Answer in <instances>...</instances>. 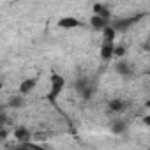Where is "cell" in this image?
<instances>
[{
	"instance_id": "obj_1",
	"label": "cell",
	"mask_w": 150,
	"mask_h": 150,
	"mask_svg": "<svg viewBox=\"0 0 150 150\" xmlns=\"http://www.w3.org/2000/svg\"><path fill=\"white\" fill-rule=\"evenodd\" d=\"M64 88H65V78L62 76V74H58V72H53L51 78H50L48 101H50V103H55V101L60 97V94L64 92Z\"/></svg>"
},
{
	"instance_id": "obj_2",
	"label": "cell",
	"mask_w": 150,
	"mask_h": 150,
	"mask_svg": "<svg viewBox=\"0 0 150 150\" xmlns=\"http://www.w3.org/2000/svg\"><path fill=\"white\" fill-rule=\"evenodd\" d=\"M143 16H145L143 13H138L136 16H122V18H115V20H111V28H113L117 34H118V32H125V30H129L132 25H136Z\"/></svg>"
},
{
	"instance_id": "obj_3",
	"label": "cell",
	"mask_w": 150,
	"mask_h": 150,
	"mask_svg": "<svg viewBox=\"0 0 150 150\" xmlns=\"http://www.w3.org/2000/svg\"><path fill=\"white\" fill-rule=\"evenodd\" d=\"M57 25H58V28H62V30H72V28L81 27V21H80L76 16L67 14V16H62V18L57 21Z\"/></svg>"
},
{
	"instance_id": "obj_4",
	"label": "cell",
	"mask_w": 150,
	"mask_h": 150,
	"mask_svg": "<svg viewBox=\"0 0 150 150\" xmlns=\"http://www.w3.org/2000/svg\"><path fill=\"white\" fill-rule=\"evenodd\" d=\"M76 90L80 92V96H81L83 99H90L92 94H94V85H92L88 80H80V81L76 83Z\"/></svg>"
},
{
	"instance_id": "obj_5",
	"label": "cell",
	"mask_w": 150,
	"mask_h": 150,
	"mask_svg": "<svg viewBox=\"0 0 150 150\" xmlns=\"http://www.w3.org/2000/svg\"><path fill=\"white\" fill-rule=\"evenodd\" d=\"M111 25V20H106V18H103V16H97V14H92L90 16V27L94 28V30H104L106 27H110Z\"/></svg>"
},
{
	"instance_id": "obj_6",
	"label": "cell",
	"mask_w": 150,
	"mask_h": 150,
	"mask_svg": "<svg viewBox=\"0 0 150 150\" xmlns=\"http://www.w3.org/2000/svg\"><path fill=\"white\" fill-rule=\"evenodd\" d=\"M13 134H14V139L18 143H30L32 141V132L28 131V127H16Z\"/></svg>"
},
{
	"instance_id": "obj_7",
	"label": "cell",
	"mask_w": 150,
	"mask_h": 150,
	"mask_svg": "<svg viewBox=\"0 0 150 150\" xmlns=\"http://www.w3.org/2000/svg\"><path fill=\"white\" fill-rule=\"evenodd\" d=\"M35 85H37V80H35V78H27V80H23L21 85H20V94H21V96H28V94L35 88Z\"/></svg>"
},
{
	"instance_id": "obj_8",
	"label": "cell",
	"mask_w": 150,
	"mask_h": 150,
	"mask_svg": "<svg viewBox=\"0 0 150 150\" xmlns=\"http://www.w3.org/2000/svg\"><path fill=\"white\" fill-rule=\"evenodd\" d=\"M115 48H117V44H101V58L104 62L111 60L115 57Z\"/></svg>"
},
{
	"instance_id": "obj_9",
	"label": "cell",
	"mask_w": 150,
	"mask_h": 150,
	"mask_svg": "<svg viewBox=\"0 0 150 150\" xmlns=\"http://www.w3.org/2000/svg\"><path fill=\"white\" fill-rule=\"evenodd\" d=\"M92 11H94V14H97V16H103V18H106V20H111V11H110V7L104 6V4H94V6H92Z\"/></svg>"
},
{
	"instance_id": "obj_10",
	"label": "cell",
	"mask_w": 150,
	"mask_h": 150,
	"mask_svg": "<svg viewBox=\"0 0 150 150\" xmlns=\"http://www.w3.org/2000/svg\"><path fill=\"white\" fill-rule=\"evenodd\" d=\"M115 71L118 74H122V76H129L131 74V64L125 60V58H120L117 64H115Z\"/></svg>"
},
{
	"instance_id": "obj_11",
	"label": "cell",
	"mask_w": 150,
	"mask_h": 150,
	"mask_svg": "<svg viewBox=\"0 0 150 150\" xmlns=\"http://www.w3.org/2000/svg\"><path fill=\"white\" fill-rule=\"evenodd\" d=\"M115 39H117V32L110 27H106L103 30V44H115Z\"/></svg>"
},
{
	"instance_id": "obj_12",
	"label": "cell",
	"mask_w": 150,
	"mask_h": 150,
	"mask_svg": "<svg viewBox=\"0 0 150 150\" xmlns=\"http://www.w3.org/2000/svg\"><path fill=\"white\" fill-rule=\"evenodd\" d=\"M125 101H122V99H111L110 101V111H113V113H122L124 110H125Z\"/></svg>"
},
{
	"instance_id": "obj_13",
	"label": "cell",
	"mask_w": 150,
	"mask_h": 150,
	"mask_svg": "<svg viewBox=\"0 0 150 150\" xmlns=\"http://www.w3.org/2000/svg\"><path fill=\"white\" fill-rule=\"evenodd\" d=\"M9 108H23L25 106V99H23V96H13L11 99H9Z\"/></svg>"
},
{
	"instance_id": "obj_14",
	"label": "cell",
	"mask_w": 150,
	"mask_h": 150,
	"mask_svg": "<svg viewBox=\"0 0 150 150\" xmlns=\"http://www.w3.org/2000/svg\"><path fill=\"white\" fill-rule=\"evenodd\" d=\"M110 127H111V132H113V134H122V132L125 131V124H124V120H113Z\"/></svg>"
},
{
	"instance_id": "obj_15",
	"label": "cell",
	"mask_w": 150,
	"mask_h": 150,
	"mask_svg": "<svg viewBox=\"0 0 150 150\" xmlns=\"http://www.w3.org/2000/svg\"><path fill=\"white\" fill-rule=\"evenodd\" d=\"M125 53H127V50H125V46H117L115 48V57H125Z\"/></svg>"
},
{
	"instance_id": "obj_16",
	"label": "cell",
	"mask_w": 150,
	"mask_h": 150,
	"mask_svg": "<svg viewBox=\"0 0 150 150\" xmlns=\"http://www.w3.org/2000/svg\"><path fill=\"white\" fill-rule=\"evenodd\" d=\"M141 120H143V124H145V125H146V127L150 129V113H148V115H145V117H143Z\"/></svg>"
},
{
	"instance_id": "obj_17",
	"label": "cell",
	"mask_w": 150,
	"mask_h": 150,
	"mask_svg": "<svg viewBox=\"0 0 150 150\" xmlns=\"http://www.w3.org/2000/svg\"><path fill=\"white\" fill-rule=\"evenodd\" d=\"M145 108H146V110H150V97L146 99V103H145Z\"/></svg>"
},
{
	"instance_id": "obj_18",
	"label": "cell",
	"mask_w": 150,
	"mask_h": 150,
	"mask_svg": "<svg viewBox=\"0 0 150 150\" xmlns=\"http://www.w3.org/2000/svg\"><path fill=\"white\" fill-rule=\"evenodd\" d=\"M148 51H150V44H148Z\"/></svg>"
}]
</instances>
